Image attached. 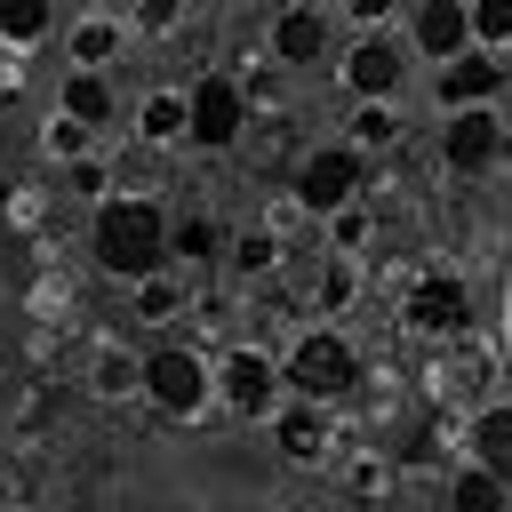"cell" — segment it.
Instances as JSON below:
<instances>
[{
  "mask_svg": "<svg viewBox=\"0 0 512 512\" xmlns=\"http://www.w3.org/2000/svg\"><path fill=\"white\" fill-rule=\"evenodd\" d=\"M136 24H144V32H176V0H144Z\"/></svg>",
  "mask_w": 512,
  "mask_h": 512,
  "instance_id": "f546056e",
  "label": "cell"
},
{
  "mask_svg": "<svg viewBox=\"0 0 512 512\" xmlns=\"http://www.w3.org/2000/svg\"><path fill=\"white\" fill-rule=\"evenodd\" d=\"M400 320H408L416 336H464V320H472V288H464L456 272H424V280H408Z\"/></svg>",
  "mask_w": 512,
  "mask_h": 512,
  "instance_id": "8992f818",
  "label": "cell"
},
{
  "mask_svg": "<svg viewBox=\"0 0 512 512\" xmlns=\"http://www.w3.org/2000/svg\"><path fill=\"white\" fill-rule=\"evenodd\" d=\"M136 136L144 144H184V88H152L136 104Z\"/></svg>",
  "mask_w": 512,
  "mask_h": 512,
  "instance_id": "e0dca14e",
  "label": "cell"
},
{
  "mask_svg": "<svg viewBox=\"0 0 512 512\" xmlns=\"http://www.w3.org/2000/svg\"><path fill=\"white\" fill-rule=\"evenodd\" d=\"M408 48H416L424 64H448L456 48H472V16H464V0H416Z\"/></svg>",
  "mask_w": 512,
  "mask_h": 512,
  "instance_id": "8fae6325",
  "label": "cell"
},
{
  "mask_svg": "<svg viewBox=\"0 0 512 512\" xmlns=\"http://www.w3.org/2000/svg\"><path fill=\"white\" fill-rule=\"evenodd\" d=\"M240 128H248V88H240L232 72H200V80L184 88V136H192L200 152H224Z\"/></svg>",
  "mask_w": 512,
  "mask_h": 512,
  "instance_id": "277c9868",
  "label": "cell"
},
{
  "mask_svg": "<svg viewBox=\"0 0 512 512\" xmlns=\"http://www.w3.org/2000/svg\"><path fill=\"white\" fill-rule=\"evenodd\" d=\"M264 8H296V0H264Z\"/></svg>",
  "mask_w": 512,
  "mask_h": 512,
  "instance_id": "d590c367",
  "label": "cell"
},
{
  "mask_svg": "<svg viewBox=\"0 0 512 512\" xmlns=\"http://www.w3.org/2000/svg\"><path fill=\"white\" fill-rule=\"evenodd\" d=\"M272 432H280V456H288V464H304V472H312V464H328V448H336V440H328V408H320V400H288V408H272Z\"/></svg>",
  "mask_w": 512,
  "mask_h": 512,
  "instance_id": "7c38bea8",
  "label": "cell"
},
{
  "mask_svg": "<svg viewBox=\"0 0 512 512\" xmlns=\"http://www.w3.org/2000/svg\"><path fill=\"white\" fill-rule=\"evenodd\" d=\"M400 72H408V48H400L392 32H376V24H368V40L344 56V88H352V96H400Z\"/></svg>",
  "mask_w": 512,
  "mask_h": 512,
  "instance_id": "30bf717a",
  "label": "cell"
},
{
  "mask_svg": "<svg viewBox=\"0 0 512 512\" xmlns=\"http://www.w3.org/2000/svg\"><path fill=\"white\" fill-rule=\"evenodd\" d=\"M136 368H144V360H136L128 344H104L96 368H88V392H96V400H128V392H136Z\"/></svg>",
  "mask_w": 512,
  "mask_h": 512,
  "instance_id": "7402d4cb",
  "label": "cell"
},
{
  "mask_svg": "<svg viewBox=\"0 0 512 512\" xmlns=\"http://www.w3.org/2000/svg\"><path fill=\"white\" fill-rule=\"evenodd\" d=\"M88 136H96V128H80L72 112H56V128H48V152H56V160H80V152H88Z\"/></svg>",
  "mask_w": 512,
  "mask_h": 512,
  "instance_id": "83f0119b",
  "label": "cell"
},
{
  "mask_svg": "<svg viewBox=\"0 0 512 512\" xmlns=\"http://www.w3.org/2000/svg\"><path fill=\"white\" fill-rule=\"evenodd\" d=\"M128 288H136V320H176V312H184V280H176L168 264H152V272H136Z\"/></svg>",
  "mask_w": 512,
  "mask_h": 512,
  "instance_id": "44dd1931",
  "label": "cell"
},
{
  "mask_svg": "<svg viewBox=\"0 0 512 512\" xmlns=\"http://www.w3.org/2000/svg\"><path fill=\"white\" fill-rule=\"evenodd\" d=\"M464 16L480 48H512V0H464Z\"/></svg>",
  "mask_w": 512,
  "mask_h": 512,
  "instance_id": "4316f807",
  "label": "cell"
},
{
  "mask_svg": "<svg viewBox=\"0 0 512 512\" xmlns=\"http://www.w3.org/2000/svg\"><path fill=\"white\" fill-rule=\"evenodd\" d=\"M120 40H128V32H120L112 16H80V24H72V64H112Z\"/></svg>",
  "mask_w": 512,
  "mask_h": 512,
  "instance_id": "cb8c5ba5",
  "label": "cell"
},
{
  "mask_svg": "<svg viewBox=\"0 0 512 512\" xmlns=\"http://www.w3.org/2000/svg\"><path fill=\"white\" fill-rule=\"evenodd\" d=\"M272 256H280V240H272V232H232V240H224V264H232L240 280L272 272Z\"/></svg>",
  "mask_w": 512,
  "mask_h": 512,
  "instance_id": "484cf974",
  "label": "cell"
},
{
  "mask_svg": "<svg viewBox=\"0 0 512 512\" xmlns=\"http://www.w3.org/2000/svg\"><path fill=\"white\" fill-rule=\"evenodd\" d=\"M496 88H504V64H496V48H456L448 64H440V80H432V96L456 112V104H496Z\"/></svg>",
  "mask_w": 512,
  "mask_h": 512,
  "instance_id": "9c48e42d",
  "label": "cell"
},
{
  "mask_svg": "<svg viewBox=\"0 0 512 512\" xmlns=\"http://www.w3.org/2000/svg\"><path fill=\"white\" fill-rule=\"evenodd\" d=\"M472 464H488L496 480H512V400H488L472 416Z\"/></svg>",
  "mask_w": 512,
  "mask_h": 512,
  "instance_id": "9a60e30c",
  "label": "cell"
},
{
  "mask_svg": "<svg viewBox=\"0 0 512 512\" xmlns=\"http://www.w3.org/2000/svg\"><path fill=\"white\" fill-rule=\"evenodd\" d=\"M88 256L112 280H136V272L168 264V208L144 200V192H104L96 200V224H88Z\"/></svg>",
  "mask_w": 512,
  "mask_h": 512,
  "instance_id": "6da1fadb",
  "label": "cell"
},
{
  "mask_svg": "<svg viewBox=\"0 0 512 512\" xmlns=\"http://www.w3.org/2000/svg\"><path fill=\"white\" fill-rule=\"evenodd\" d=\"M368 232H376V216L360 208V192H352L344 208H328V248H336V256H360V248H368Z\"/></svg>",
  "mask_w": 512,
  "mask_h": 512,
  "instance_id": "d4e9b609",
  "label": "cell"
},
{
  "mask_svg": "<svg viewBox=\"0 0 512 512\" xmlns=\"http://www.w3.org/2000/svg\"><path fill=\"white\" fill-rule=\"evenodd\" d=\"M360 160L368 152H392L400 144V112H392V96H360V112H352V136H344Z\"/></svg>",
  "mask_w": 512,
  "mask_h": 512,
  "instance_id": "2e32d148",
  "label": "cell"
},
{
  "mask_svg": "<svg viewBox=\"0 0 512 512\" xmlns=\"http://www.w3.org/2000/svg\"><path fill=\"white\" fill-rule=\"evenodd\" d=\"M64 112H72L80 128H104V120L120 112V88H112V72H104V64H72V72H64Z\"/></svg>",
  "mask_w": 512,
  "mask_h": 512,
  "instance_id": "5bb4252c",
  "label": "cell"
},
{
  "mask_svg": "<svg viewBox=\"0 0 512 512\" xmlns=\"http://www.w3.org/2000/svg\"><path fill=\"white\" fill-rule=\"evenodd\" d=\"M392 8H400V0H344V16H352V24H384Z\"/></svg>",
  "mask_w": 512,
  "mask_h": 512,
  "instance_id": "4dcf8cb0",
  "label": "cell"
},
{
  "mask_svg": "<svg viewBox=\"0 0 512 512\" xmlns=\"http://www.w3.org/2000/svg\"><path fill=\"white\" fill-rule=\"evenodd\" d=\"M208 256H224V224H216V216L168 224V264H208Z\"/></svg>",
  "mask_w": 512,
  "mask_h": 512,
  "instance_id": "ffe728a7",
  "label": "cell"
},
{
  "mask_svg": "<svg viewBox=\"0 0 512 512\" xmlns=\"http://www.w3.org/2000/svg\"><path fill=\"white\" fill-rule=\"evenodd\" d=\"M8 112H16V64L0 72V120H8Z\"/></svg>",
  "mask_w": 512,
  "mask_h": 512,
  "instance_id": "1f68e13d",
  "label": "cell"
},
{
  "mask_svg": "<svg viewBox=\"0 0 512 512\" xmlns=\"http://www.w3.org/2000/svg\"><path fill=\"white\" fill-rule=\"evenodd\" d=\"M360 152L352 144H320V152H304V168H296V208H312V216H328V208H344L352 192H360Z\"/></svg>",
  "mask_w": 512,
  "mask_h": 512,
  "instance_id": "52a82bcc",
  "label": "cell"
},
{
  "mask_svg": "<svg viewBox=\"0 0 512 512\" xmlns=\"http://www.w3.org/2000/svg\"><path fill=\"white\" fill-rule=\"evenodd\" d=\"M328 56V16L320 8H272V64H320Z\"/></svg>",
  "mask_w": 512,
  "mask_h": 512,
  "instance_id": "4fadbf2b",
  "label": "cell"
},
{
  "mask_svg": "<svg viewBox=\"0 0 512 512\" xmlns=\"http://www.w3.org/2000/svg\"><path fill=\"white\" fill-rule=\"evenodd\" d=\"M216 400H224L232 416H272V408H280V360H272L264 344H232V352L216 360Z\"/></svg>",
  "mask_w": 512,
  "mask_h": 512,
  "instance_id": "5b68a950",
  "label": "cell"
},
{
  "mask_svg": "<svg viewBox=\"0 0 512 512\" xmlns=\"http://www.w3.org/2000/svg\"><path fill=\"white\" fill-rule=\"evenodd\" d=\"M8 56H16V48H8V40H0V72H8Z\"/></svg>",
  "mask_w": 512,
  "mask_h": 512,
  "instance_id": "e575fe53",
  "label": "cell"
},
{
  "mask_svg": "<svg viewBox=\"0 0 512 512\" xmlns=\"http://www.w3.org/2000/svg\"><path fill=\"white\" fill-rule=\"evenodd\" d=\"M56 32V0H0V40L8 48H40Z\"/></svg>",
  "mask_w": 512,
  "mask_h": 512,
  "instance_id": "d6986e66",
  "label": "cell"
},
{
  "mask_svg": "<svg viewBox=\"0 0 512 512\" xmlns=\"http://www.w3.org/2000/svg\"><path fill=\"white\" fill-rule=\"evenodd\" d=\"M496 160H504V168H512V128H504V136H496Z\"/></svg>",
  "mask_w": 512,
  "mask_h": 512,
  "instance_id": "d6a6232c",
  "label": "cell"
},
{
  "mask_svg": "<svg viewBox=\"0 0 512 512\" xmlns=\"http://www.w3.org/2000/svg\"><path fill=\"white\" fill-rule=\"evenodd\" d=\"M448 504H456V512H504V504H512V480H496L488 464H464V472L448 480Z\"/></svg>",
  "mask_w": 512,
  "mask_h": 512,
  "instance_id": "ac0fdd59",
  "label": "cell"
},
{
  "mask_svg": "<svg viewBox=\"0 0 512 512\" xmlns=\"http://www.w3.org/2000/svg\"><path fill=\"white\" fill-rule=\"evenodd\" d=\"M0 496H16V472H8V464H0Z\"/></svg>",
  "mask_w": 512,
  "mask_h": 512,
  "instance_id": "836d02e7",
  "label": "cell"
},
{
  "mask_svg": "<svg viewBox=\"0 0 512 512\" xmlns=\"http://www.w3.org/2000/svg\"><path fill=\"white\" fill-rule=\"evenodd\" d=\"M136 392H144L160 416H200V408L216 400V368H208L192 344H160V352H144Z\"/></svg>",
  "mask_w": 512,
  "mask_h": 512,
  "instance_id": "3957f363",
  "label": "cell"
},
{
  "mask_svg": "<svg viewBox=\"0 0 512 512\" xmlns=\"http://www.w3.org/2000/svg\"><path fill=\"white\" fill-rule=\"evenodd\" d=\"M360 384V352H352V336L344 328H304L296 344H288V360H280V392H296V400H344Z\"/></svg>",
  "mask_w": 512,
  "mask_h": 512,
  "instance_id": "7a4b0ae2",
  "label": "cell"
},
{
  "mask_svg": "<svg viewBox=\"0 0 512 512\" xmlns=\"http://www.w3.org/2000/svg\"><path fill=\"white\" fill-rule=\"evenodd\" d=\"M496 136H504V120L488 104H456L448 112V136H440V160L456 176H480V168H496Z\"/></svg>",
  "mask_w": 512,
  "mask_h": 512,
  "instance_id": "ba28073f",
  "label": "cell"
},
{
  "mask_svg": "<svg viewBox=\"0 0 512 512\" xmlns=\"http://www.w3.org/2000/svg\"><path fill=\"white\" fill-rule=\"evenodd\" d=\"M64 168H72V192H80V200H104V168H96L88 152H80V160H64Z\"/></svg>",
  "mask_w": 512,
  "mask_h": 512,
  "instance_id": "f1b7e54d",
  "label": "cell"
},
{
  "mask_svg": "<svg viewBox=\"0 0 512 512\" xmlns=\"http://www.w3.org/2000/svg\"><path fill=\"white\" fill-rule=\"evenodd\" d=\"M352 296H360V272H352V256H328V264H320V280H312V304H320V320L352 312Z\"/></svg>",
  "mask_w": 512,
  "mask_h": 512,
  "instance_id": "603a6c76",
  "label": "cell"
}]
</instances>
